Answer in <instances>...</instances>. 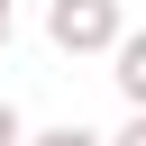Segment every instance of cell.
<instances>
[{
  "mask_svg": "<svg viewBox=\"0 0 146 146\" xmlns=\"http://www.w3.org/2000/svg\"><path fill=\"white\" fill-rule=\"evenodd\" d=\"M119 82H128V91H137V100H146V36H137V46H128V55H119Z\"/></svg>",
  "mask_w": 146,
  "mask_h": 146,
  "instance_id": "2",
  "label": "cell"
},
{
  "mask_svg": "<svg viewBox=\"0 0 146 146\" xmlns=\"http://www.w3.org/2000/svg\"><path fill=\"white\" fill-rule=\"evenodd\" d=\"M0 146H9V110H0Z\"/></svg>",
  "mask_w": 146,
  "mask_h": 146,
  "instance_id": "5",
  "label": "cell"
},
{
  "mask_svg": "<svg viewBox=\"0 0 146 146\" xmlns=\"http://www.w3.org/2000/svg\"><path fill=\"white\" fill-rule=\"evenodd\" d=\"M0 27H9V9H0Z\"/></svg>",
  "mask_w": 146,
  "mask_h": 146,
  "instance_id": "6",
  "label": "cell"
},
{
  "mask_svg": "<svg viewBox=\"0 0 146 146\" xmlns=\"http://www.w3.org/2000/svg\"><path fill=\"white\" fill-rule=\"evenodd\" d=\"M119 146H146V119H137V128H128V137H119Z\"/></svg>",
  "mask_w": 146,
  "mask_h": 146,
  "instance_id": "4",
  "label": "cell"
},
{
  "mask_svg": "<svg viewBox=\"0 0 146 146\" xmlns=\"http://www.w3.org/2000/svg\"><path fill=\"white\" fill-rule=\"evenodd\" d=\"M55 36H64V46H100V36H110V0H64V9H55Z\"/></svg>",
  "mask_w": 146,
  "mask_h": 146,
  "instance_id": "1",
  "label": "cell"
},
{
  "mask_svg": "<svg viewBox=\"0 0 146 146\" xmlns=\"http://www.w3.org/2000/svg\"><path fill=\"white\" fill-rule=\"evenodd\" d=\"M46 146H91V137H73V128H64V137H46Z\"/></svg>",
  "mask_w": 146,
  "mask_h": 146,
  "instance_id": "3",
  "label": "cell"
}]
</instances>
